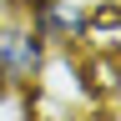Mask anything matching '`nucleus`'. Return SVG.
Listing matches in <instances>:
<instances>
[{"instance_id":"obj_2","label":"nucleus","mask_w":121,"mask_h":121,"mask_svg":"<svg viewBox=\"0 0 121 121\" xmlns=\"http://www.w3.org/2000/svg\"><path fill=\"white\" fill-rule=\"evenodd\" d=\"M30 25L45 35V45L60 56H71L86 40V0H20Z\"/></svg>"},{"instance_id":"obj_3","label":"nucleus","mask_w":121,"mask_h":121,"mask_svg":"<svg viewBox=\"0 0 121 121\" xmlns=\"http://www.w3.org/2000/svg\"><path fill=\"white\" fill-rule=\"evenodd\" d=\"M86 51H111L121 56V0H96L86 5Z\"/></svg>"},{"instance_id":"obj_4","label":"nucleus","mask_w":121,"mask_h":121,"mask_svg":"<svg viewBox=\"0 0 121 121\" xmlns=\"http://www.w3.org/2000/svg\"><path fill=\"white\" fill-rule=\"evenodd\" d=\"M81 76H86V91L96 101H121V56L111 51H91L81 60Z\"/></svg>"},{"instance_id":"obj_1","label":"nucleus","mask_w":121,"mask_h":121,"mask_svg":"<svg viewBox=\"0 0 121 121\" xmlns=\"http://www.w3.org/2000/svg\"><path fill=\"white\" fill-rule=\"evenodd\" d=\"M45 60H51V45L35 25L20 0H0V91H30L40 86Z\"/></svg>"}]
</instances>
